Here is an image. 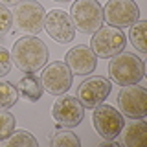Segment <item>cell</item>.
<instances>
[{"mask_svg":"<svg viewBox=\"0 0 147 147\" xmlns=\"http://www.w3.org/2000/svg\"><path fill=\"white\" fill-rule=\"evenodd\" d=\"M48 55L50 52L44 40L35 35H26L13 44L11 63H15L18 70L26 74H35L44 68V64L48 63Z\"/></svg>","mask_w":147,"mask_h":147,"instance_id":"6da1fadb","label":"cell"},{"mask_svg":"<svg viewBox=\"0 0 147 147\" xmlns=\"http://www.w3.org/2000/svg\"><path fill=\"white\" fill-rule=\"evenodd\" d=\"M109 74L110 79L119 86L136 85L145 77V66L142 57L134 55L132 52H119L118 55L110 57Z\"/></svg>","mask_w":147,"mask_h":147,"instance_id":"7a4b0ae2","label":"cell"},{"mask_svg":"<svg viewBox=\"0 0 147 147\" xmlns=\"http://www.w3.org/2000/svg\"><path fill=\"white\" fill-rule=\"evenodd\" d=\"M74 28L81 33H94L103 26V7L98 0H74L70 7Z\"/></svg>","mask_w":147,"mask_h":147,"instance_id":"3957f363","label":"cell"},{"mask_svg":"<svg viewBox=\"0 0 147 147\" xmlns=\"http://www.w3.org/2000/svg\"><path fill=\"white\" fill-rule=\"evenodd\" d=\"M44 7L37 0H22L15 6L13 24L18 31L28 35H37L44 30Z\"/></svg>","mask_w":147,"mask_h":147,"instance_id":"277c9868","label":"cell"},{"mask_svg":"<svg viewBox=\"0 0 147 147\" xmlns=\"http://www.w3.org/2000/svg\"><path fill=\"white\" fill-rule=\"evenodd\" d=\"M125 44H127V37L119 28L101 26L99 30H96L94 35H92L90 50L96 53V57L110 59V57H114V55H118L119 52H123V50H125Z\"/></svg>","mask_w":147,"mask_h":147,"instance_id":"5b68a950","label":"cell"},{"mask_svg":"<svg viewBox=\"0 0 147 147\" xmlns=\"http://www.w3.org/2000/svg\"><path fill=\"white\" fill-rule=\"evenodd\" d=\"M92 121H94L96 132L107 142H114L118 138V134L121 132L125 119L123 114L118 109L110 107V105H98L94 107V114H92Z\"/></svg>","mask_w":147,"mask_h":147,"instance_id":"8992f818","label":"cell"},{"mask_svg":"<svg viewBox=\"0 0 147 147\" xmlns=\"http://www.w3.org/2000/svg\"><path fill=\"white\" fill-rule=\"evenodd\" d=\"M140 18L134 0H109L103 7V20L112 28H129Z\"/></svg>","mask_w":147,"mask_h":147,"instance_id":"52a82bcc","label":"cell"},{"mask_svg":"<svg viewBox=\"0 0 147 147\" xmlns=\"http://www.w3.org/2000/svg\"><path fill=\"white\" fill-rule=\"evenodd\" d=\"M118 107L125 118H145L147 116V90L144 86L127 85L118 94Z\"/></svg>","mask_w":147,"mask_h":147,"instance_id":"ba28073f","label":"cell"},{"mask_svg":"<svg viewBox=\"0 0 147 147\" xmlns=\"http://www.w3.org/2000/svg\"><path fill=\"white\" fill-rule=\"evenodd\" d=\"M72 76L70 68L63 61H53L44 68L42 76H40V83L42 88L52 96H63L64 92L72 86Z\"/></svg>","mask_w":147,"mask_h":147,"instance_id":"9c48e42d","label":"cell"},{"mask_svg":"<svg viewBox=\"0 0 147 147\" xmlns=\"http://www.w3.org/2000/svg\"><path fill=\"white\" fill-rule=\"evenodd\" d=\"M44 30L59 44H70L74 40V37H76V28H74L72 18L63 9H52V11L46 13Z\"/></svg>","mask_w":147,"mask_h":147,"instance_id":"30bf717a","label":"cell"},{"mask_svg":"<svg viewBox=\"0 0 147 147\" xmlns=\"http://www.w3.org/2000/svg\"><path fill=\"white\" fill-rule=\"evenodd\" d=\"M110 90H112V85H110V81L107 77L92 76L79 85V88H77V99H79V103L83 107L94 109L109 98Z\"/></svg>","mask_w":147,"mask_h":147,"instance_id":"8fae6325","label":"cell"},{"mask_svg":"<svg viewBox=\"0 0 147 147\" xmlns=\"http://www.w3.org/2000/svg\"><path fill=\"white\" fill-rule=\"evenodd\" d=\"M52 116L63 127H77L85 118V107L74 96H61L52 107Z\"/></svg>","mask_w":147,"mask_h":147,"instance_id":"7c38bea8","label":"cell"},{"mask_svg":"<svg viewBox=\"0 0 147 147\" xmlns=\"http://www.w3.org/2000/svg\"><path fill=\"white\" fill-rule=\"evenodd\" d=\"M64 63H66V66L70 68L74 76H88L98 66V57L88 46L79 44V46H74L72 50H68Z\"/></svg>","mask_w":147,"mask_h":147,"instance_id":"4fadbf2b","label":"cell"},{"mask_svg":"<svg viewBox=\"0 0 147 147\" xmlns=\"http://www.w3.org/2000/svg\"><path fill=\"white\" fill-rule=\"evenodd\" d=\"M123 144L127 147H142L145 145V132H147V125L144 118H134L123 125Z\"/></svg>","mask_w":147,"mask_h":147,"instance_id":"5bb4252c","label":"cell"},{"mask_svg":"<svg viewBox=\"0 0 147 147\" xmlns=\"http://www.w3.org/2000/svg\"><path fill=\"white\" fill-rule=\"evenodd\" d=\"M17 90H18V94H20L22 98H26L30 101H39L40 96H42V92H44L42 83H40V79L35 76V74H26V76L18 81Z\"/></svg>","mask_w":147,"mask_h":147,"instance_id":"9a60e30c","label":"cell"},{"mask_svg":"<svg viewBox=\"0 0 147 147\" xmlns=\"http://www.w3.org/2000/svg\"><path fill=\"white\" fill-rule=\"evenodd\" d=\"M129 39L132 46L142 55L147 53V20H136L132 26H129Z\"/></svg>","mask_w":147,"mask_h":147,"instance_id":"2e32d148","label":"cell"},{"mask_svg":"<svg viewBox=\"0 0 147 147\" xmlns=\"http://www.w3.org/2000/svg\"><path fill=\"white\" fill-rule=\"evenodd\" d=\"M2 144L6 145V147H37V145H39V142L35 140V136L31 134V132L20 129V131H13L11 136L6 138Z\"/></svg>","mask_w":147,"mask_h":147,"instance_id":"e0dca14e","label":"cell"},{"mask_svg":"<svg viewBox=\"0 0 147 147\" xmlns=\"http://www.w3.org/2000/svg\"><path fill=\"white\" fill-rule=\"evenodd\" d=\"M18 99V90L13 83L9 81H0V110H7L17 103Z\"/></svg>","mask_w":147,"mask_h":147,"instance_id":"ac0fdd59","label":"cell"},{"mask_svg":"<svg viewBox=\"0 0 147 147\" xmlns=\"http://www.w3.org/2000/svg\"><path fill=\"white\" fill-rule=\"evenodd\" d=\"M81 142L76 136V132L68 131V129H61L52 136V147H79Z\"/></svg>","mask_w":147,"mask_h":147,"instance_id":"d6986e66","label":"cell"},{"mask_svg":"<svg viewBox=\"0 0 147 147\" xmlns=\"http://www.w3.org/2000/svg\"><path fill=\"white\" fill-rule=\"evenodd\" d=\"M15 125H17V118L7 110H0V142L11 136V132L15 131Z\"/></svg>","mask_w":147,"mask_h":147,"instance_id":"ffe728a7","label":"cell"},{"mask_svg":"<svg viewBox=\"0 0 147 147\" xmlns=\"http://www.w3.org/2000/svg\"><path fill=\"white\" fill-rule=\"evenodd\" d=\"M13 30V13L6 6L0 4V39L6 37Z\"/></svg>","mask_w":147,"mask_h":147,"instance_id":"44dd1931","label":"cell"},{"mask_svg":"<svg viewBox=\"0 0 147 147\" xmlns=\"http://www.w3.org/2000/svg\"><path fill=\"white\" fill-rule=\"evenodd\" d=\"M11 70V53L4 46H0V77L7 76Z\"/></svg>","mask_w":147,"mask_h":147,"instance_id":"7402d4cb","label":"cell"},{"mask_svg":"<svg viewBox=\"0 0 147 147\" xmlns=\"http://www.w3.org/2000/svg\"><path fill=\"white\" fill-rule=\"evenodd\" d=\"M18 2H22V0H0V4H2V6H6V7H9V6H17Z\"/></svg>","mask_w":147,"mask_h":147,"instance_id":"603a6c76","label":"cell"},{"mask_svg":"<svg viewBox=\"0 0 147 147\" xmlns=\"http://www.w3.org/2000/svg\"><path fill=\"white\" fill-rule=\"evenodd\" d=\"M55 2H70V0H55Z\"/></svg>","mask_w":147,"mask_h":147,"instance_id":"cb8c5ba5","label":"cell"}]
</instances>
